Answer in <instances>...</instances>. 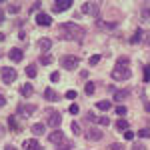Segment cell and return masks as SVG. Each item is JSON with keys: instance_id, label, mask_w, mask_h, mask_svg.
Returning a JSON list of instances; mask_svg holds the SVG:
<instances>
[{"instance_id": "6da1fadb", "label": "cell", "mask_w": 150, "mask_h": 150, "mask_svg": "<svg viewBox=\"0 0 150 150\" xmlns=\"http://www.w3.org/2000/svg\"><path fill=\"white\" fill-rule=\"evenodd\" d=\"M62 32H66V38H72V40H76V42H80L82 38H84V34H86V30L82 28V26H78L76 22H64L62 26Z\"/></svg>"}, {"instance_id": "7a4b0ae2", "label": "cell", "mask_w": 150, "mask_h": 150, "mask_svg": "<svg viewBox=\"0 0 150 150\" xmlns=\"http://www.w3.org/2000/svg\"><path fill=\"white\" fill-rule=\"evenodd\" d=\"M130 76H132V72H130L128 66H116V68L112 70V78H114V80H128Z\"/></svg>"}, {"instance_id": "3957f363", "label": "cell", "mask_w": 150, "mask_h": 150, "mask_svg": "<svg viewBox=\"0 0 150 150\" xmlns=\"http://www.w3.org/2000/svg\"><path fill=\"white\" fill-rule=\"evenodd\" d=\"M0 76H2L4 84H12V82L16 80V70L10 68V66H4V68L0 70Z\"/></svg>"}, {"instance_id": "277c9868", "label": "cell", "mask_w": 150, "mask_h": 150, "mask_svg": "<svg viewBox=\"0 0 150 150\" xmlns=\"http://www.w3.org/2000/svg\"><path fill=\"white\" fill-rule=\"evenodd\" d=\"M60 64H62V68H66V70H74L76 66H78V58L66 54V56L60 58Z\"/></svg>"}, {"instance_id": "5b68a950", "label": "cell", "mask_w": 150, "mask_h": 150, "mask_svg": "<svg viewBox=\"0 0 150 150\" xmlns=\"http://www.w3.org/2000/svg\"><path fill=\"white\" fill-rule=\"evenodd\" d=\"M46 118H48V124L52 128H58L60 122H62V116H60V112H56V110H46Z\"/></svg>"}, {"instance_id": "8992f818", "label": "cell", "mask_w": 150, "mask_h": 150, "mask_svg": "<svg viewBox=\"0 0 150 150\" xmlns=\"http://www.w3.org/2000/svg\"><path fill=\"white\" fill-rule=\"evenodd\" d=\"M82 12L88 14V16H98V12H100V4H98V2H84Z\"/></svg>"}, {"instance_id": "52a82bcc", "label": "cell", "mask_w": 150, "mask_h": 150, "mask_svg": "<svg viewBox=\"0 0 150 150\" xmlns=\"http://www.w3.org/2000/svg\"><path fill=\"white\" fill-rule=\"evenodd\" d=\"M72 6V0H56L52 4V12H64Z\"/></svg>"}, {"instance_id": "ba28073f", "label": "cell", "mask_w": 150, "mask_h": 150, "mask_svg": "<svg viewBox=\"0 0 150 150\" xmlns=\"http://www.w3.org/2000/svg\"><path fill=\"white\" fill-rule=\"evenodd\" d=\"M48 140H50V142H52V144H54V146H58V144H60V142H64V134H62V130H54V132H50V134H48Z\"/></svg>"}, {"instance_id": "9c48e42d", "label": "cell", "mask_w": 150, "mask_h": 150, "mask_svg": "<svg viewBox=\"0 0 150 150\" xmlns=\"http://www.w3.org/2000/svg\"><path fill=\"white\" fill-rule=\"evenodd\" d=\"M34 112H36V106H34V104H18V114L32 116Z\"/></svg>"}, {"instance_id": "30bf717a", "label": "cell", "mask_w": 150, "mask_h": 150, "mask_svg": "<svg viewBox=\"0 0 150 150\" xmlns=\"http://www.w3.org/2000/svg\"><path fill=\"white\" fill-rule=\"evenodd\" d=\"M36 24H40V26H50V24H52V18H50L48 14H44V12H38V14H36Z\"/></svg>"}, {"instance_id": "8fae6325", "label": "cell", "mask_w": 150, "mask_h": 150, "mask_svg": "<svg viewBox=\"0 0 150 150\" xmlns=\"http://www.w3.org/2000/svg\"><path fill=\"white\" fill-rule=\"evenodd\" d=\"M140 20L142 22H150V2H144L140 8Z\"/></svg>"}, {"instance_id": "7c38bea8", "label": "cell", "mask_w": 150, "mask_h": 150, "mask_svg": "<svg viewBox=\"0 0 150 150\" xmlns=\"http://www.w3.org/2000/svg\"><path fill=\"white\" fill-rule=\"evenodd\" d=\"M86 138H88V140H100V138H102V130H98V128H90V130H86Z\"/></svg>"}, {"instance_id": "4fadbf2b", "label": "cell", "mask_w": 150, "mask_h": 150, "mask_svg": "<svg viewBox=\"0 0 150 150\" xmlns=\"http://www.w3.org/2000/svg\"><path fill=\"white\" fill-rule=\"evenodd\" d=\"M8 56H10L14 62H20V60H22V56H24V52L20 50V48H12L10 52H8Z\"/></svg>"}, {"instance_id": "5bb4252c", "label": "cell", "mask_w": 150, "mask_h": 150, "mask_svg": "<svg viewBox=\"0 0 150 150\" xmlns=\"http://www.w3.org/2000/svg\"><path fill=\"white\" fill-rule=\"evenodd\" d=\"M44 98H46L48 102H56V100H60V96H58L52 88H46V90H44Z\"/></svg>"}, {"instance_id": "9a60e30c", "label": "cell", "mask_w": 150, "mask_h": 150, "mask_svg": "<svg viewBox=\"0 0 150 150\" xmlns=\"http://www.w3.org/2000/svg\"><path fill=\"white\" fill-rule=\"evenodd\" d=\"M142 38H144V30H142V28H136L134 34H132V38H130V42H132V44H138Z\"/></svg>"}, {"instance_id": "2e32d148", "label": "cell", "mask_w": 150, "mask_h": 150, "mask_svg": "<svg viewBox=\"0 0 150 150\" xmlns=\"http://www.w3.org/2000/svg\"><path fill=\"white\" fill-rule=\"evenodd\" d=\"M38 48L44 50V52L50 50V48H52V40H50V38H40V40H38Z\"/></svg>"}, {"instance_id": "e0dca14e", "label": "cell", "mask_w": 150, "mask_h": 150, "mask_svg": "<svg viewBox=\"0 0 150 150\" xmlns=\"http://www.w3.org/2000/svg\"><path fill=\"white\" fill-rule=\"evenodd\" d=\"M24 150H40V144L38 140H24Z\"/></svg>"}, {"instance_id": "ac0fdd59", "label": "cell", "mask_w": 150, "mask_h": 150, "mask_svg": "<svg viewBox=\"0 0 150 150\" xmlns=\"http://www.w3.org/2000/svg\"><path fill=\"white\" fill-rule=\"evenodd\" d=\"M8 126H10L12 132H20V130H22V128H20V124L16 122V116H10V118H8Z\"/></svg>"}, {"instance_id": "d6986e66", "label": "cell", "mask_w": 150, "mask_h": 150, "mask_svg": "<svg viewBox=\"0 0 150 150\" xmlns=\"http://www.w3.org/2000/svg\"><path fill=\"white\" fill-rule=\"evenodd\" d=\"M30 130H32L34 136H42V134H44V124H40V122H38V124H32Z\"/></svg>"}, {"instance_id": "ffe728a7", "label": "cell", "mask_w": 150, "mask_h": 150, "mask_svg": "<svg viewBox=\"0 0 150 150\" xmlns=\"http://www.w3.org/2000/svg\"><path fill=\"white\" fill-rule=\"evenodd\" d=\"M130 96V90H116L114 92V100L118 102V100H124V98H128Z\"/></svg>"}, {"instance_id": "44dd1931", "label": "cell", "mask_w": 150, "mask_h": 150, "mask_svg": "<svg viewBox=\"0 0 150 150\" xmlns=\"http://www.w3.org/2000/svg\"><path fill=\"white\" fill-rule=\"evenodd\" d=\"M56 150H74V144L68 142V140H64V142H60V144L56 146Z\"/></svg>"}, {"instance_id": "7402d4cb", "label": "cell", "mask_w": 150, "mask_h": 150, "mask_svg": "<svg viewBox=\"0 0 150 150\" xmlns=\"http://www.w3.org/2000/svg\"><path fill=\"white\" fill-rule=\"evenodd\" d=\"M32 92H34V88H32V84H24V86H22V96H24V98H28V96H32Z\"/></svg>"}, {"instance_id": "603a6c76", "label": "cell", "mask_w": 150, "mask_h": 150, "mask_svg": "<svg viewBox=\"0 0 150 150\" xmlns=\"http://www.w3.org/2000/svg\"><path fill=\"white\" fill-rule=\"evenodd\" d=\"M116 130H128V122L124 118H118L116 120Z\"/></svg>"}, {"instance_id": "cb8c5ba5", "label": "cell", "mask_w": 150, "mask_h": 150, "mask_svg": "<svg viewBox=\"0 0 150 150\" xmlns=\"http://www.w3.org/2000/svg\"><path fill=\"white\" fill-rule=\"evenodd\" d=\"M96 108L102 110V112H106V110L110 108V102H108V100H100V102H96Z\"/></svg>"}, {"instance_id": "d4e9b609", "label": "cell", "mask_w": 150, "mask_h": 150, "mask_svg": "<svg viewBox=\"0 0 150 150\" xmlns=\"http://www.w3.org/2000/svg\"><path fill=\"white\" fill-rule=\"evenodd\" d=\"M94 90H96V84H94V82H86L84 92H86V94H94Z\"/></svg>"}, {"instance_id": "484cf974", "label": "cell", "mask_w": 150, "mask_h": 150, "mask_svg": "<svg viewBox=\"0 0 150 150\" xmlns=\"http://www.w3.org/2000/svg\"><path fill=\"white\" fill-rule=\"evenodd\" d=\"M26 74H28L30 78H34V76H36V66H34V64H30V66H26Z\"/></svg>"}, {"instance_id": "4316f807", "label": "cell", "mask_w": 150, "mask_h": 150, "mask_svg": "<svg viewBox=\"0 0 150 150\" xmlns=\"http://www.w3.org/2000/svg\"><path fill=\"white\" fill-rule=\"evenodd\" d=\"M128 62H130V58H128V56H120V58H118V62H116V66H126Z\"/></svg>"}, {"instance_id": "83f0119b", "label": "cell", "mask_w": 150, "mask_h": 150, "mask_svg": "<svg viewBox=\"0 0 150 150\" xmlns=\"http://www.w3.org/2000/svg\"><path fill=\"white\" fill-rule=\"evenodd\" d=\"M6 10L10 12V14H16V12L20 10V6H18V4H8V6H6Z\"/></svg>"}, {"instance_id": "f1b7e54d", "label": "cell", "mask_w": 150, "mask_h": 150, "mask_svg": "<svg viewBox=\"0 0 150 150\" xmlns=\"http://www.w3.org/2000/svg\"><path fill=\"white\" fill-rule=\"evenodd\" d=\"M40 62H42V64H52V62H54V58L50 56V54H44V56L40 58Z\"/></svg>"}, {"instance_id": "f546056e", "label": "cell", "mask_w": 150, "mask_h": 150, "mask_svg": "<svg viewBox=\"0 0 150 150\" xmlns=\"http://www.w3.org/2000/svg\"><path fill=\"white\" fill-rule=\"evenodd\" d=\"M138 136H140V138H148V136H150V130H148V128H140V130H138Z\"/></svg>"}, {"instance_id": "4dcf8cb0", "label": "cell", "mask_w": 150, "mask_h": 150, "mask_svg": "<svg viewBox=\"0 0 150 150\" xmlns=\"http://www.w3.org/2000/svg\"><path fill=\"white\" fill-rule=\"evenodd\" d=\"M116 26V22H98V28H108V30H110V28H114Z\"/></svg>"}, {"instance_id": "1f68e13d", "label": "cell", "mask_w": 150, "mask_h": 150, "mask_svg": "<svg viewBox=\"0 0 150 150\" xmlns=\"http://www.w3.org/2000/svg\"><path fill=\"white\" fill-rule=\"evenodd\" d=\"M98 124H100V126H108V124H110V120H108L106 116H98Z\"/></svg>"}, {"instance_id": "d6a6232c", "label": "cell", "mask_w": 150, "mask_h": 150, "mask_svg": "<svg viewBox=\"0 0 150 150\" xmlns=\"http://www.w3.org/2000/svg\"><path fill=\"white\" fill-rule=\"evenodd\" d=\"M88 62H90V64H98V62H100V54H94V56H90V60H88Z\"/></svg>"}, {"instance_id": "836d02e7", "label": "cell", "mask_w": 150, "mask_h": 150, "mask_svg": "<svg viewBox=\"0 0 150 150\" xmlns=\"http://www.w3.org/2000/svg\"><path fill=\"white\" fill-rule=\"evenodd\" d=\"M116 114L124 116V114H126V106H116Z\"/></svg>"}, {"instance_id": "e575fe53", "label": "cell", "mask_w": 150, "mask_h": 150, "mask_svg": "<svg viewBox=\"0 0 150 150\" xmlns=\"http://www.w3.org/2000/svg\"><path fill=\"white\" fill-rule=\"evenodd\" d=\"M72 132H74V134H80L82 130H80V124H78V122H72Z\"/></svg>"}, {"instance_id": "d590c367", "label": "cell", "mask_w": 150, "mask_h": 150, "mask_svg": "<svg viewBox=\"0 0 150 150\" xmlns=\"http://www.w3.org/2000/svg\"><path fill=\"white\" fill-rule=\"evenodd\" d=\"M144 82H150V66H144Z\"/></svg>"}, {"instance_id": "8d00e7d4", "label": "cell", "mask_w": 150, "mask_h": 150, "mask_svg": "<svg viewBox=\"0 0 150 150\" xmlns=\"http://www.w3.org/2000/svg\"><path fill=\"white\" fill-rule=\"evenodd\" d=\"M110 150H124V146L120 142H114V144H110Z\"/></svg>"}, {"instance_id": "74e56055", "label": "cell", "mask_w": 150, "mask_h": 150, "mask_svg": "<svg viewBox=\"0 0 150 150\" xmlns=\"http://www.w3.org/2000/svg\"><path fill=\"white\" fill-rule=\"evenodd\" d=\"M78 104H70V114H78Z\"/></svg>"}, {"instance_id": "f35d334b", "label": "cell", "mask_w": 150, "mask_h": 150, "mask_svg": "<svg viewBox=\"0 0 150 150\" xmlns=\"http://www.w3.org/2000/svg\"><path fill=\"white\" fill-rule=\"evenodd\" d=\"M132 150H146V146H144V144H140V142H134Z\"/></svg>"}, {"instance_id": "ab89813d", "label": "cell", "mask_w": 150, "mask_h": 150, "mask_svg": "<svg viewBox=\"0 0 150 150\" xmlns=\"http://www.w3.org/2000/svg\"><path fill=\"white\" fill-rule=\"evenodd\" d=\"M50 80H52V82H58V80H60V74H58V72H52V74H50Z\"/></svg>"}, {"instance_id": "60d3db41", "label": "cell", "mask_w": 150, "mask_h": 150, "mask_svg": "<svg viewBox=\"0 0 150 150\" xmlns=\"http://www.w3.org/2000/svg\"><path fill=\"white\" fill-rule=\"evenodd\" d=\"M124 138H126V140H132V138H134V132H132V130H126V132H124Z\"/></svg>"}, {"instance_id": "b9f144b4", "label": "cell", "mask_w": 150, "mask_h": 150, "mask_svg": "<svg viewBox=\"0 0 150 150\" xmlns=\"http://www.w3.org/2000/svg\"><path fill=\"white\" fill-rule=\"evenodd\" d=\"M86 118H88V120H92V122H98V116L92 114V112H88V114H86Z\"/></svg>"}, {"instance_id": "7bdbcfd3", "label": "cell", "mask_w": 150, "mask_h": 150, "mask_svg": "<svg viewBox=\"0 0 150 150\" xmlns=\"http://www.w3.org/2000/svg\"><path fill=\"white\" fill-rule=\"evenodd\" d=\"M66 98H70V100L76 98V90H68V92H66Z\"/></svg>"}, {"instance_id": "ee69618b", "label": "cell", "mask_w": 150, "mask_h": 150, "mask_svg": "<svg viewBox=\"0 0 150 150\" xmlns=\"http://www.w3.org/2000/svg\"><path fill=\"white\" fill-rule=\"evenodd\" d=\"M4 150H16V146H12V144H6V146H4Z\"/></svg>"}, {"instance_id": "f6af8a7d", "label": "cell", "mask_w": 150, "mask_h": 150, "mask_svg": "<svg viewBox=\"0 0 150 150\" xmlns=\"http://www.w3.org/2000/svg\"><path fill=\"white\" fill-rule=\"evenodd\" d=\"M4 104H6V98H4V96L0 94V106H4Z\"/></svg>"}, {"instance_id": "bcb514c9", "label": "cell", "mask_w": 150, "mask_h": 150, "mask_svg": "<svg viewBox=\"0 0 150 150\" xmlns=\"http://www.w3.org/2000/svg\"><path fill=\"white\" fill-rule=\"evenodd\" d=\"M4 22V12H2V8H0V24Z\"/></svg>"}, {"instance_id": "7dc6e473", "label": "cell", "mask_w": 150, "mask_h": 150, "mask_svg": "<svg viewBox=\"0 0 150 150\" xmlns=\"http://www.w3.org/2000/svg\"><path fill=\"white\" fill-rule=\"evenodd\" d=\"M0 40H6V34L4 32H0Z\"/></svg>"}, {"instance_id": "c3c4849f", "label": "cell", "mask_w": 150, "mask_h": 150, "mask_svg": "<svg viewBox=\"0 0 150 150\" xmlns=\"http://www.w3.org/2000/svg\"><path fill=\"white\" fill-rule=\"evenodd\" d=\"M144 108H146V112H150V102L146 104V106H144Z\"/></svg>"}, {"instance_id": "681fc988", "label": "cell", "mask_w": 150, "mask_h": 150, "mask_svg": "<svg viewBox=\"0 0 150 150\" xmlns=\"http://www.w3.org/2000/svg\"><path fill=\"white\" fill-rule=\"evenodd\" d=\"M146 42H148V44H150V36H146Z\"/></svg>"}, {"instance_id": "f907efd6", "label": "cell", "mask_w": 150, "mask_h": 150, "mask_svg": "<svg viewBox=\"0 0 150 150\" xmlns=\"http://www.w3.org/2000/svg\"><path fill=\"white\" fill-rule=\"evenodd\" d=\"M0 134H2V126H0Z\"/></svg>"}]
</instances>
